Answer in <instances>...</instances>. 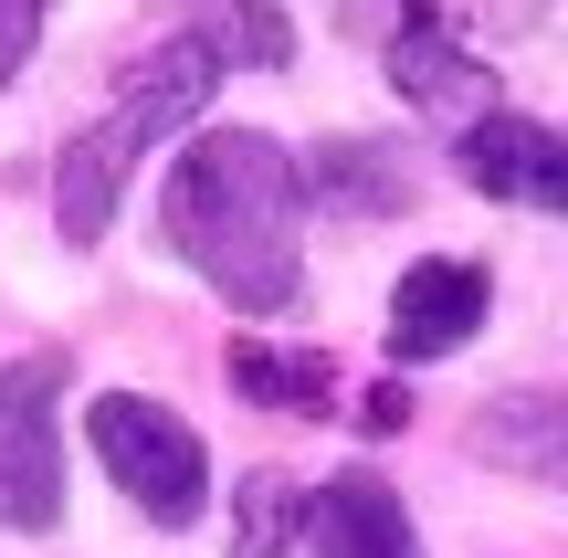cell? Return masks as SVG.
Returning <instances> with one entry per match:
<instances>
[{
    "instance_id": "cell-1",
    "label": "cell",
    "mask_w": 568,
    "mask_h": 558,
    "mask_svg": "<svg viewBox=\"0 0 568 558\" xmlns=\"http://www.w3.org/2000/svg\"><path fill=\"white\" fill-rule=\"evenodd\" d=\"M180 169L159 190V232L232 316H284L305 306V190L295 148H274L264 126H180Z\"/></svg>"
},
{
    "instance_id": "cell-2",
    "label": "cell",
    "mask_w": 568,
    "mask_h": 558,
    "mask_svg": "<svg viewBox=\"0 0 568 558\" xmlns=\"http://www.w3.org/2000/svg\"><path fill=\"white\" fill-rule=\"evenodd\" d=\"M222 74L232 63H222V42H211V21L201 32H169V42H148V53L126 63V84L63 138V159H53V232L74 253H95L105 232H116L126 180L148 169V148H169L190 116H211Z\"/></svg>"
},
{
    "instance_id": "cell-3",
    "label": "cell",
    "mask_w": 568,
    "mask_h": 558,
    "mask_svg": "<svg viewBox=\"0 0 568 558\" xmlns=\"http://www.w3.org/2000/svg\"><path fill=\"white\" fill-rule=\"evenodd\" d=\"M84 454L105 464V485H116L148 527H201V506H211V454H201V433H190L169 400H148V390H95V400H84Z\"/></svg>"
},
{
    "instance_id": "cell-4",
    "label": "cell",
    "mask_w": 568,
    "mask_h": 558,
    "mask_svg": "<svg viewBox=\"0 0 568 558\" xmlns=\"http://www.w3.org/2000/svg\"><path fill=\"white\" fill-rule=\"evenodd\" d=\"M63 379H74L63 348L0 358V527L11 538H53L63 527V433H53Z\"/></svg>"
},
{
    "instance_id": "cell-5",
    "label": "cell",
    "mask_w": 568,
    "mask_h": 558,
    "mask_svg": "<svg viewBox=\"0 0 568 558\" xmlns=\"http://www.w3.org/2000/svg\"><path fill=\"white\" fill-rule=\"evenodd\" d=\"M389 84H400V105H422L432 126H464L495 105V63L474 53V42H453V21L432 11V0H400V21H389Z\"/></svg>"
},
{
    "instance_id": "cell-6",
    "label": "cell",
    "mask_w": 568,
    "mask_h": 558,
    "mask_svg": "<svg viewBox=\"0 0 568 558\" xmlns=\"http://www.w3.org/2000/svg\"><path fill=\"white\" fill-rule=\"evenodd\" d=\"M453 169H464L485 201L568 211V148H558V126H537V116H506V105L464 116V138H453Z\"/></svg>"
},
{
    "instance_id": "cell-7",
    "label": "cell",
    "mask_w": 568,
    "mask_h": 558,
    "mask_svg": "<svg viewBox=\"0 0 568 558\" xmlns=\"http://www.w3.org/2000/svg\"><path fill=\"white\" fill-rule=\"evenodd\" d=\"M485 316H495V274H485V264H453V253H432V264H410L400 295H389V358H400V369L453 358L464 337H485Z\"/></svg>"
},
{
    "instance_id": "cell-8",
    "label": "cell",
    "mask_w": 568,
    "mask_h": 558,
    "mask_svg": "<svg viewBox=\"0 0 568 558\" xmlns=\"http://www.w3.org/2000/svg\"><path fill=\"white\" fill-rule=\"evenodd\" d=\"M295 538L316 558H422V538H410V506L389 496L379 475H337L316 485V496H295Z\"/></svg>"
},
{
    "instance_id": "cell-9",
    "label": "cell",
    "mask_w": 568,
    "mask_h": 558,
    "mask_svg": "<svg viewBox=\"0 0 568 558\" xmlns=\"http://www.w3.org/2000/svg\"><path fill=\"white\" fill-rule=\"evenodd\" d=\"M305 211H347V222H379V211H410V159L400 148H368V138H326L295 159Z\"/></svg>"
},
{
    "instance_id": "cell-10",
    "label": "cell",
    "mask_w": 568,
    "mask_h": 558,
    "mask_svg": "<svg viewBox=\"0 0 568 558\" xmlns=\"http://www.w3.org/2000/svg\"><path fill=\"white\" fill-rule=\"evenodd\" d=\"M222 379L253 400V412H284V422H326V412H337V369H326V358H295V348H253V337H232Z\"/></svg>"
},
{
    "instance_id": "cell-11",
    "label": "cell",
    "mask_w": 568,
    "mask_h": 558,
    "mask_svg": "<svg viewBox=\"0 0 568 558\" xmlns=\"http://www.w3.org/2000/svg\"><path fill=\"white\" fill-rule=\"evenodd\" d=\"M474 454L516 464V475H558L568 464V400L516 390V400H495V412H474Z\"/></svg>"
},
{
    "instance_id": "cell-12",
    "label": "cell",
    "mask_w": 568,
    "mask_h": 558,
    "mask_svg": "<svg viewBox=\"0 0 568 558\" xmlns=\"http://www.w3.org/2000/svg\"><path fill=\"white\" fill-rule=\"evenodd\" d=\"M211 42H222V63H253V74H284L295 63V21L274 0H222L211 11Z\"/></svg>"
},
{
    "instance_id": "cell-13",
    "label": "cell",
    "mask_w": 568,
    "mask_h": 558,
    "mask_svg": "<svg viewBox=\"0 0 568 558\" xmlns=\"http://www.w3.org/2000/svg\"><path fill=\"white\" fill-rule=\"evenodd\" d=\"M284 548H295V485L253 475L243 506H232V548L222 558H284Z\"/></svg>"
},
{
    "instance_id": "cell-14",
    "label": "cell",
    "mask_w": 568,
    "mask_h": 558,
    "mask_svg": "<svg viewBox=\"0 0 568 558\" xmlns=\"http://www.w3.org/2000/svg\"><path fill=\"white\" fill-rule=\"evenodd\" d=\"M42 21H53V0H0V95L21 84V63H32Z\"/></svg>"
},
{
    "instance_id": "cell-15",
    "label": "cell",
    "mask_w": 568,
    "mask_h": 558,
    "mask_svg": "<svg viewBox=\"0 0 568 558\" xmlns=\"http://www.w3.org/2000/svg\"><path fill=\"white\" fill-rule=\"evenodd\" d=\"M368 433H400V422H410V390H400V379H379V390H368Z\"/></svg>"
}]
</instances>
